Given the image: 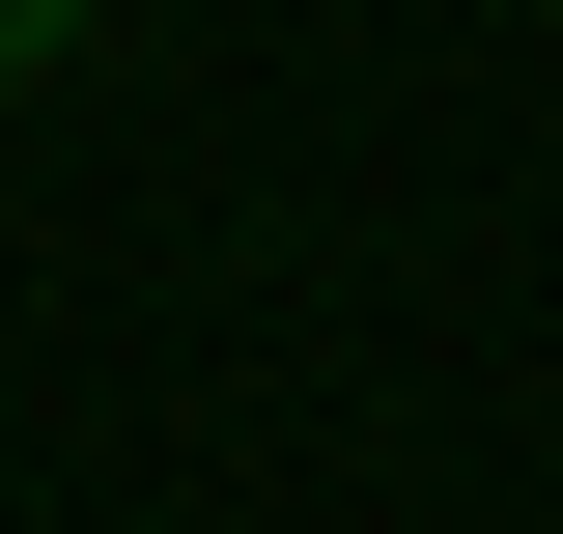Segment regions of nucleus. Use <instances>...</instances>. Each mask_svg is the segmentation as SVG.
<instances>
[{"label":"nucleus","mask_w":563,"mask_h":534,"mask_svg":"<svg viewBox=\"0 0 563 534\" xmlns=\"http://www.w3.org/2000/svg\"><path fill=\"white\" fill-rule=\"evenodd\" d=\"M85 57V0H0V113H29V85H57Z\"/></svg>","instance_id":"obj_1"}]
</instances>
